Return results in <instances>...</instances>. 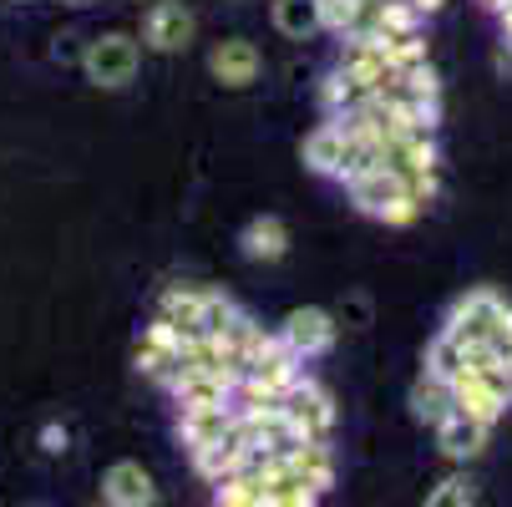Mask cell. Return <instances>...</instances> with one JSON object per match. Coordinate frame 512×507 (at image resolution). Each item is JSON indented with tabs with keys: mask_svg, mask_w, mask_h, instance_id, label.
I'll return each mask as SVG.
<instances>
[{
	"mask_svg": "<svg viewBox=\"0 0 512 507\" xmlns=\"http://www.w3.org/2000/svg\"><path fill=\"white\" fill-rule=\"evenodd\" d=\"M350 203L360 208V213H371V219H381V224H391V229H406V224H416L421 219V203L406 193V178L396 173V168H365V173H355L350 183Z\"/></svg>",
	"mask_w": 512,
	"mask_h": 507,
	"instance_id": "6da1fadb",
	"label": "cell"
},
{
	"mask_svg": "<svg viewBox=\"0 0 512 507\" xmlns=\"http://www.w3.org/2000/svg\"><path fill=\"white\" fill-rule=\"evenodd\" d=\"M137 61H142V51H137V41H132L127 31H107V36L87 41V51H82V71H87V82H92V87H102V92L127 87V82L137 77Z\"/></svg>",
	"mask_w": 512,
	"mask_h": 507,
	"instance_id": "7a4b0ae2",
	"label": "cell"
},
{
	"mask_svg": "<svg viewBox=\"0 0 512 507\" xmlns=\"http://www.w3.org/2000/svg\"><path fill=\"white\" fill-rule=\"evenodd\" d=\"M507 315V300L497 295V289H467V295L452 305V315H447V330L442 335H452L457 345H472V340H492V330H497V320Z\"/></svg>",
	"mask_w": 512,
	"mask_h": 507,
	"instance_id": "3957f363",
	"label": "cell"
},
{
	"mask_svg": "<svg viewBox=\"0 0 512 507\" xmlns=\"http://www.w3.org/2000/svg\"><path fill=\"white\" fill-rule=\"evenodd\" d=\"M284 421L300 431V437H310V442H330V431H335V401L310 381V376H300L295 386H289V396H284Z\"/></svg>",
	"mask_w": 512,
	"mask_h": 507,
	"instance_id": "277c9868",
	"label": "cell"
},
{
	"mask_svg": "<svg viewBox=\"0 0 512 507\" xmlns=\"http://www.w3.org/2000/svg\"><path fill=\"white\" fill-rule=\"evenodd\" d=\"M279 335L289 340V350H295L300 360H315V355H325V350L335 345L340 325H335V315H330V310L305 305V310H289V315H284Z\"/></svg>",
	"mask_w": 512,
	"mask_h": 507,
	"instance_id": "5b68a950",
	"label": "cell"
},
{
	"mask_svg": "<svg viewBox=\"0 0 512 507\" xmlns=\"http://www.w3.org/2000/svg\"><path fill=\"white\" fill-rule=\"evenodd\" d=\"M193 31H198V21H193V11L183 6V0H158V6L142 16V41H148L153 51H163V56L188 51Z\"/></svg>",
	"mask_w": 512,
	"mask_h": 507,
	"instance_id": "8992f818",
	"label": "cell"
},
{
	"mask_svg": "<svg viewBox=\"0 0 512 507\" xmlns=\"http://www.w3.org/2000/svg\"><path fill=\"white\" fill-rule=\"evenodd\" d=\"M234 401H208V406H178V437L193 447H208V442H224L234 431Z\"/></svg>",
	"mask_w": 512,
	"mask_h": 507,
	"instance_id": "52a82bcc",
	"label": "cell"
},
{
	"mask_svg": "<svg viewBox=\"0 0 512 507\" xmlns=\"http://www.w3.org/2000/svg\"><path fill=\"white\" fill-rule=\"evenodd\" d=\"M178 345H183V335H178L163 315H153V325L142 330V340H137V350H132L137 371H142V376H153V381H168L173 360H178Z\"/></svg>",
	"mask_w": 512,
	"mask_h": 507,
	"instance_id": "ba28073f",
	"label": "cell"
},
{
	"mask_svg": "<svg viewBox=\"0 0 512 507\" xmlns=\"http://www.w3.org/2000/svg\"><path fill=\"white\" fill-rule=\"evenodd\" d=\"M208 71H213V82H224V87H249L254 77H259V46L254 41H244V36H234V41H218L213 51H208Z\"/></svg>",
	"mask_w": 512,
	"mask_h": 507,
	"instance_id": "9c48e42d",
	"label": "cell"
},
{
	"mask_svg": "<svg viewBox=\"0 0 512 507\" xmlns=\"http://www.w3.org/2000/svg\"><path fill=\"white\" fill-rule=\"evenodd\" d=\"M102 502H112V507H153L158 487L137 462H112L102 472Z\"/></svg>",
	"mask_w": 512,
	"mask_h": 507,
	"instance_id": "30bf717a",
	"label": "cell"
},
{
	"mask_svg": "<svg viewBox=\"0 0 512 507\" xmlns=\"http://www.w3.org/2000/svg\"><path fill=\"white\" fill-rule=\"evenodd\" d=\"M431 431H436V447H442L452 462H472V457H482L492 426L477 421V416H467V411H452L447 421H436Z\"/></svg>",
	"mask_w": 512,
	"mask_h": 507,
	"instance_id": "8fae6325",
	"label": "cell"
},
{
	"mask_svg": "<svg viewBox=\"0 0 512 507\" xmlns=\"http://www.w3.org/2000/svg\"><path fill=\"white\" fill-rule=\"evenodd\" d=\"M452 401H457V411H467V416H477V421H487V426H497L502 416H507V396L487 381V376H477V371H462L457 381H452Z\"/></svg>",
	"mask_w": 512,
	"mask_h": 507,
	"instance_id": "7c38bea8",
	"label": "cell"
},
{
	"mask_svg": "<svg viewBox=\"0 0 512 507\" xmlns=\"http://www.w3.org/2000/svg\"><path fill=\"white\" fill-rule=\"evenodd\" d=\"M203 300H208L203 284H173V289H163L158 315H163L183 340H193V335H203Z\"/></svg>",
	"mask_w": 512,
	"mask_h": 507,
	"instance_id": "4fadbf2b",
	"label": "cell"
},
{
	"mask_svg": "<svg viewBox=\"0 0 512 507\" xmlns=\"http://www.w3.org/2000/svg\"><path fill=\"white\" fill-rule=\"evenodd\" d=\"M340 158H345V122L340 117H325L305 137V168L320 173V178H335L340 173Z\"/></svg>",
	"mask_w": 512,
	"mask_h": 507,
	"instance_id": "5bb4252c",
	"label": "cell"
},
{
	"mask_svg": "<svg viewBox=\"0 0 512 507\" xmlns=\"http://www.w3.org/2000/svg\"><path fill=\"white\" fill-rule=\"evenodd\" d=\"M239 249H244V259H254V264L284 259V254H289V229H284V219H274V213L254 219V224L239 234Z\"/></svg>",
	"mask_w": 512,
	"mask_h": 507,
	"instance_id": "9a60e30c",
	"label": "cell"
},
{
	"mask_svg": "<svg viewBox=\"0 0 512 507\" xmlns=\"http://www.w3.org/2000/svg\"><path fill=\"white\" fill-rule=\"evenodd\" d=\"M457 411V401H452V381L447 376H421L416 386H411V416L416 421H426V426H436V421H447Z\"/></svg>",
	"mask_w": 512,
	"mask_h": 507,
	"instance_id": "2e32d148",
	"label": "cell"
},
{
	"mask_svg": "<svg viewBox=\"0 0 512 507\" xmlns=\"http://www.w3.org/2000/svg\"><path fill=\"white\" fill-rule=\"evenodd\" d=\"M274 31L289 41H305V36L325 31L320 0H274Z\"/></svg>",
	"mask_w": 512,
	"mask_h": 507,
	"instance_id": "e0dca14e",
	"label": "cell"
},
{
	"mask_svg": "<svg viewBox=\"0 0 512 507\" xmlns=\"http://www.w3.org/2000/svg\"><path fill=\"white\" fill-rule=\"evenodd\" d=\"M376 46H381V61H386L391 71L426 61V41H421V31H411V36H376Z\"/></svg>",
	"mask_w": 512,
	"mask_h": 507,
	"instance_id": "ac0fdd59",
	"label": "cell"
},
{
	"mask_svg": "<svg viewBox=\"0 0 512 507\" xmlns=\"http://www.w3.org/2000/svg\"><path fill=\"white\" fill-rule=\"evenodd\" d=\"M426 371H431V376H447V381H457V376L467 371L462 345H457L452 335H436V340H431V350H426Z\"/></svg>",
	"mask_w": 512,
	"mask_h": 507,
	"instance_id": "d6986e66",
	"label": "cell"
},
{
	"mask_svg": "<svg viewBox=\"0 0 512 507\" xmlns=\"http://www.w3.org/2000/svg\"><path fill=\"white\" fill-rule=\"evenodd\" d=\"M234 315H239V305L229 295H218V289H208V300H203V335H218Z\"/></svg>",
	"mask_w": 512,
	"mask_h": 507,
	"instance_id": "ffe728a7",
	"label": "cell"
},
{
	"mask_svg": "<svg viewBox=\"0 0 512 507\" xmlns=\"http://www.w3.org/2000/svg\"><path fill=\"white\" fill-rule=\"evenodd\" d=\"M472 497H477V487H472L467 477H447L436 492H426V502H431V507H467Z\"/></svg>",
	"mask_w": 512,
	"mask_h": 507,
	"instance_id": "44dd1931",
	"label": "cell"
},
{
	"mask_svg": "<svg viewBox=\"0 0 512 507\" xmlns=\"http://www.w3.org/2000/svg\"><path fill=\"white\" fill-rule=\"evenodd\" d=\"M41 452H51V457H61L66 452V426H41Z\"/></svg>",
	"mask_w": 512,
	"mask_h": 507,
	"instance_id": "7402d4cb",
	"label": "cell"
},
{
	"mask_svg": "<svg viewBox=\"0 0 512 507\" xmlns=\"http://www.w3.org/2000/svg\"><path fill=\"white\" fill-rule=\"evenodd\" d=\"M492 345H497V350H502V355L512 360V310H507V315L497 320V330H492Z\"/></svg>",
	"mask_w": 512,
	"mask_h": 507,
	"instance_id": "603a6c76",
	"label": "cell"
},
{
	"mask_svg": "<svg viewBox=\"0 0 512 507\" xmlns=\"http://www.w3.org/2000/svg\"><path fill=\"white\" fill-rule=\"evenodd\" d=\"M82 51H77V36H56V61H71V56H82Z\"/></svg>",
	"mask_w": 512,
	"mask_h": 507,
	"instance_id": "cb8c5ba5",
	"label": "cell"
},
{
	"mask_svg": "<svg viewBox=\"0 0 512 507\" xmlns=\"http://www.w3.org/2000/svg\"><path fill=\"white\" fill-rule=\"evenodd\" d=\"M411 6H416L421 16H436V11H442V0H411Z\"/></svg>",
	"mask_w": 512,
	"mask_h": 507,
	"instance_id": "d4e9b609",
	"label": "cell"
},
{
	"mask_svg": "<svg viewBox=\"0 0 512 507\" xmlns=\"http://www.w3.org/2000/svg\"><path fill=\"white\" fill-rule=\"evenodd\" d=\"M497 16H502V36L512 41V6H507V11H497Z\"/></svg>",
	"mask_w": 512,
	"mask_h": 507,
	"instance_id": "484cf974",
	"label": "cell"
},
{
	"mask_svg": "<svg viewBox=\"0 0 512 507\" xmlns=\"http://www.w3.org/2000/svg\"><path fill=\"white\" fill-rule=\"evenodd\" d=\"M482 6H487V11H507V6H512V0H482Z\"/></svg>",
	"mask_w": 512,
	"mask_h": 507,
	"instance_id": "4316f807",
	"label": "cell"
}]
</instances>
